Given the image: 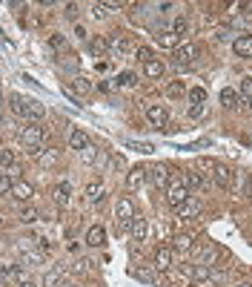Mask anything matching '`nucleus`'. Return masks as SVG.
Wrapping results in <instances>:
<instances>
[{"label": "nucleus", "instance_id": "obj_43", "mask_svg": "<svg viewBox=\"0 0 252 287\" xmlns=\"http://www.w3.org/2000/svg\"><path fill=\"white\" fill-rule=\"evenodd\" d=\"M11 175H6V172H0V195H6V193H11Z\"/></svg>", "mask_w": 252, "mask_h": 287}, {"label": "nucleus", "instance_id": "obj_11", "mask_svg": "<svg viewBox=\"0 0 252 287\" xmlns=\"http://www.w3.org/2000/svg\"><path fill=\"white\" fill-rule=\"evenodd\" d=\"M232 52L238 57H252V34H241L232 40Z\"/></svg>", "mask_w": 252, "mask_h": 287}, {"label": "nucleus", "instance_id": "obj_9", "mask_svg": "<svg viewBox=\"0 0 252 287\" xmlns=\"http://www.w3.org/2000/svg\"><path fill=\"white\" fill-rule=\"evenodd\" d=\"M129 49H132V40H129L126 34L115 32L112 37H109V52H115V55H126Z\"/></svg>", "mask_w": 252, "mask_h": 287}, {"label": "nucleus", "instance_id": "obj_18", "mask_svg": "<svg viewBox=\"0 0 252 287\" xmlns=\"http://www.w3.org/2000/svg\"><path fill=\"white\" fill-rule=\"evenodd\" d=\"M6 270V279H9V285H26V282H32L29 276H26V270H20V267H14V264H9V267H3Z\"/></svg>", "mask_w": 252, "mask_h": 287}, {"label": "nucleus", "instance_id": "obj_24", "mask_svg": "<svg viewBox=\"0 0 252 287\" xmlns=\"http://www.w3.org/2000/svg\"><path fill=\"white\" fill-rule=\"evenodd\" d=\"M189 276H192V282H209V276H212V267H209V264L195 262V264H192V270H189Z\"/></svg>", "mask_w": 252, "mask_h": 287}, {"label": "nucleus", "instance_id": "obj_38", "mask_svg": "<svg viewBox=\"0 0 252 287\" xmlns=\"http://www.w3.org/2000/svg\"><path fill=\"white\" fill-rule=\"evenodd\" d=\"M166 98H172V101H178V98H183V86L178 83V80H172L169 86H166Z\"/></svg>", "mask_w": 252, "mask_h": 287}, {"label": "nucleus", "instance_id": "obj_25", "mask_svg": "<svg viewBox=\"0 0 252 287\" xmlns=\"http://www.w3.org/2000/svg\"><path fill=\"white\" fill-rule=\"evenodd\" d=\"M137 83V78H135V72H121V75H115V89H132Z\"/></svg>", "mask_w": 252, "mask_h": 287}, {"label": "nucleus", "instance_id": "obj_14", "mask_svg": "<svg viewBox=\"0 0 252 287\" xmlns=\"http://www.w3.org/2000/svg\"><path fill=\"white\" fill-rule=\"evenodd\" d=\"M155 40H158V46H163V49H172V52L181 46V43H178V37L172 34V29H158V32H155Z\"/></svg>", "mask_w": 252, "mask_h": 287}, {"label": "nucleus", "instance_id": "obj_33", "mask_svg": "<svg viewBox=\"0 0 252 287\" xmlns=\"http://www.w3.org/2000/svg\"><path fill=\"white\" fill-rule=\"evenodd\" d=\"M0 164H3V167H14V164H17V155H14V149L0 147Z\"/></svg>", "mask_w": 252, "mask_h": 287}, {"label": "nucleus", "instance_id": "obj_32", "mask_svg": "<svg viewBox=\"0 0 252 287\" xmlns=\"http://www.w3.org/2000/svg\"><path fill=\"white\" fill-rule=\"evenodd\" d=\"M195 170H198V172H215L218 170V161L215 158H198V161H195Z\"/></svg>", "mask_w": 252, "mask_h": 287}, {"label": "nucleus", "instance_id": "obj_23", "mask_svg": "<svg viewBox=\"0 0 252 287\" xmlns=\"http://www.w3.org/2000/svg\"><path fill=\"white\" fill-rule=\"evenodd\" d=\"M43 103L34 101V98H26V121H37V118H43Z\"/></svg>", "mask_w": 252, "mask_h": 287}, {"label": "nucleus", "instance_id": "obj_41", "mask_svg": "<svg viewBox=\"0 0 252 287\" xmlns=\"http://www.w3.org/2000/svg\"><path fill=\"white\" fill-rule=\"evenodd\" d=\"M49 46H52V49H60V52H63V49H66V37H63V34H49Z\"/></svg>", "mask_w": 252, "mask_h": 287}, {"label": "nucleus", "instance_id": "obj_16", "mask_svg": "<svg viewBox=\"0 0 252 287\" xmlns=\"http://www.w3.org/2000/svg\"><path fill=\"white\" fill-rule=\"evenodd\" d=\"M86 198H89L92 204H101L103 198H106V187L101 181H89L86 184Z\"/></svg>", "mask_w": 252, "mask_h": 287}, {"label": "nucleus", "instance_id": "obj_47", "mask_svg": "<svg viewBox=\"0 0 252 287\" xmlns=\"http://www.w3.org/2000/svg\"><path fill=\"white\" fill-rule=\"evenodd\" d=\"M137 57H140V60H143V63H149V60H155V52H152V49H146V46H143V49H137Z\"/></svg>", "mask_w": 252, "mask_h": 287}, {"label": "nucleus", "instance_id": "obj_44", "mask_svg": "<svg viewBox=\"0 0 252 287\" xmlns=\"http://www.w3.org/2000/svg\"><path fill=\"white\" fill-rule=\"evenodd\" d=\"M106 14H109V6H106V3H95V6H92V17L101 20V17H106Z\"/></svg>", "mask_w": 252, "mask_h": 287}, {"label": "nucleus", "instance_id": "obj_45", "mask_svg": "<svg viewBox=\"0 0 252 287\" xmlns=\"http://www.w3.org/2000/svg\"><path fill=\"white\" fill-rule=\"evenodd\" d=\"M92 52H109V40H103V37H98V40H92Z\"/></svg>", "mask_w": 252, "mask_h": 287}, {"label": "nucleus", "instance_id": "obj_50", "mask_svg": "<svg viewBox=\"0 0 252 287\" xmlns=\"http://www.w3.org/2000/svg\"><path fill=\"white\" fill-rule=\"evenodd\" d=\"M112 167H115V170H126V161L121 158V155H115V158H112Z\"/></svg>", "mask_w": 252, "mask_h": 287}, {"label": "nucleus", "instance_id": "obj_5", "mask_svg": "<svg viewBox=\"0 0 252 287\" xmlns=\"http://www.w3.org/2000/svg\"><path fill=\"white\" fill-rule=\"evenodd\" d=\"M195 60V46L192 43H181L175 52H172V63H175V69H189Z\"/></svg>", "mask_w": 252, "mask_h": 287}, {"label": "nucleus", "instance_id": "obj_10", "mask_svg": "<svg viewBox=\"0 0 252 287\" xmlns=\"http://www.w3.org/2000/svg\"><path fill=\"white\" fill-rule=\"evenodd\" d=\"M155 267L163 270V273H169L172 270V250L166 247V244H160L158 250H155Z\"/></svg>", "mask_w": 252, "mask_h": 287}, {"label": "nucleus", "instance_id": "obj_27", "mask_svg": "<svg viewBox=\"0 0 252 287\" xmlns=\"http://www.w3.org/2000/svg\"><path fill=\"white\" fill-rule=\"evenodd\" d=\"M169 285L172 287H189L192 285V276L181 273V270H169Z\"/></svg>", "mask_w": 252, "mask_h": 287}, {"label": "nucleus", "instance_id": "obj_56", "mask_svg": "<svg viewBox=\"0 0 252 287\" xmlns=\"http://www.w3.org/2000/svg\"><path fill=\"white\" fill-rule=\"evenodd\" d=\"M247 106H250V112H252V98H250V103H247Z\"/></svg>", "mask_w": 252, "mask_h": 287}, {"label": "nucleus", "instance_id": "obj_3", "mask_svg": "<svg viewBox=\"0 0 252 287\" xmlns=\"http://www.w3.org/2000/svg\"><path fill=\"white\" fill-rule=\"evenodd\" d=\"M186 198H189V190L181 184V178H172L169 187H166V204H169L172 210H178Z\"/></svg>", "mask_w": 252, "mask_h": 287}, {"label": "nucleus", "instance_id": "obj_39", "mask_svg": "<svg viewBox=\"0 0 252 287\" xmlns=\"http://www.w3.org/2000/svg\"><path fill=\"white\" fill-rule=\"evenodd\" d=\"M235 101H238V92L235 89H221V103L224 106H235Z\"/></svg>", "mask_w": 252, "mask_h": 287}, {"label": "nucleus", "instance_id": "obj_52", "mask_svg": "<svg viewBox=\"0 0 252 287\" xmlns=\"http://www.w3.org/2000/svg\"><path fill=\"white\" fill-rule=\"evenodd\" d=\"M75 34H78V40H86V37H89V34H86V29H83V26H75Z\"/></svg>", "mask_w": 252, "mask_h": 287}, {"label": "nucleus", "instance_id": "obj_13", "mask_svg": "<svg viewBox=\"0 0 252 287\" xmlns=\"http://www.w3.org/2000/svg\"><path fill=\"white\" fill-rule=\"evenodd\" d=\"M178 216H181V218H195V216H201V201H198L195 195H189V198H186V201L178 207Z\"/></svg>", "mask_w": 252, "mask_h": 287}, {"label": "nucleus", "instance_id": "obj_49", "mask_svg": "<svg viewBox=\"0 0 252 287\" xmlns=\"http://www.w3.org/2000/svg\"><path fill=\"white\" fill-rule=\"evenodd\" d=\"M66 17H72V20L78 17V3H69L66 6Z\"/></svg>", "mask_w": 252, "mask_h": 287}, {"label": "nucleus", "instance_id": "obj_36", "mask_svg": "<svg viewBox=\"0 0 252 287\" xmlns=\"http://www.w3.org/2000/svg\"><path fill=\"white\" fill-rule=\"evenodd\" d=\"M72 86L78 89V95H86V92L92 89V83H89L86 78H83V75H75V78H72Z\"/></svg>", "mask_w": 252, "mask_h": 287}, {"label": "nucleus", "instance_id": "obj_30", "mask_svg": "<svg viewBox=\"0 0 252 287\" xmlns=\"http://www.w3.org/2000/svg\"><path fill=\"white\" fill-rule=\"evenodd\" d=\"M178 250H192L195 247V239L189 236V233H181V236H175V241H172Z\"/></svg>", "mask_w": 252, "mask_h": 287}, {"label": "nucleus", "instance_id": "obj_22", "mask_svg": "<svg viewBox=\"0 0 252 287\" xmlns=\"http://www.w3.org/2000/svg\"><path fill=\"white\" fill-rule=\"evenodd\" d=\"M20 262L26 267H37V264H46V256L40 250H20Z\"/></svg>", "mask_w": 252, "mask_h": 287}, {"label": "nucleus", "instance_id": "obj_20", "mask_svg": "<svg viewBox=\"0 0 252 287\" xmlns=\"http://www.w3.org/2000/svg\"><path fill=\"white\" fill-rule=\"evenodd\" d=\"M6 103H9V109L17 115V118H26V98H23L20 92H11Z\"/></svg>", "mask_w": 252, "mask_h": 287}, {"label": "nucleus", "instance_id": "obj_28", "mask_svg": "<svg viewBox=\"0 0 252 287\" xmlns=\"http://www.w3.org/2000/svg\"><path fill=\"white\" fill-rule=\"evenodd\" d=\"M212 178H215L218 187H229V184H232V172H229L227 167H221V164H218V170L212 172Z\"/></svg>", "mask_w": 252, "mask_h": 287}, {"label": "nucleus", "instance_id": "obj_40", "mask_svg": "<svg viewBox=\"0 0 252 287\" xmlns=\"http://www.w3.org/2000/svg\"><path fill=\"white\" fill-rule=\"evenodd\" d=\"M132 276H137V279H140V282H146V285L155 282V273H152L149 267H137V270H132Z\"/></svg>", "mask_w": 252, "mask_h": 287}, {"label": "nucleus", "instance_id": "obj_51", "mask_svg": "<svg viewBox=\"0 0 252 287\" xmlns=\"http://www.w3.org/2000/svg\"><path fill=\"white\" fill-rule=\"evenodd\" d=\"M204 115V106H189V118H201Z\"/></svg>", "mask_w": 252, "mask_h": 287}, {"label": "nucleus", "instance_id": "obj_7", "mask_svg": "<svg viewBox=\"0 0 252 287\" xmlns=\"http://www.w3.org/2000/svg\"><path fill=\"white\" fill-rule=\"evenodd\" d=\"M11 195H14L17 201H32L34 198V184H29L26 178H14V184H11Z\"/></svg>", "mask_w": 252, "mask_h": 287}, {"label": "nucleus", "instance_id": "obj_4", "mask_svg": "<svg viewBox=\"0 0 252 287\" xmlns=\"http://www.w3.org/2000/svg\"><path fill=\"white\" fill-rule=\"evenodd\" d=\"M146 121L149 126H155V129H166L169 126V112H166V106H160V103H149L146 106Z\"/></svg>", "mask_w": 252, "mask_h": 287}, {"label": "nucleus", "instance_id": "obj_54", "mask_svg": "<svg viewBox=\"0 0 252 287\" xmlns=\"http://www.w3.org/2000/svg\"><path fill=\"white\" fill-rule=\"evenodd\" d=\"M20 287H37V285H34V282H26V285H20Z\"/></svg>", "mask_w": 252, "mask_h": 287}, {"label": "nucleus", "instance_id": "obj_37", "mask_svg": "<svg viewBox=\"0 0 252 287\" xmlns=\"http://www.w3.org/2000/svg\"><path fill=\"white\" fill-rule=\"evenodd\" d=\"M60 282H63V273H60V270H49V273H46V279H43L46 287H57Z\"/></svg>", "mask_w": 252, "mask_h": 287}, {"label": "nucleus", "instance_id": "obj_12", "mask_svg": "<svg viewBox=\"0 0 252 287\" xmlns=\"http://www.w3.org/2000/svg\"><path fill=\"white\" fill-rule=\"evenodd\" d=\"M57 158H60V155H57V149H40V152H37V167H40V170H52V167H57Z\"/></svg>", "mask_w": 252, "mask_h": 287}, {"label": "nucleus", "instance_id": "obj_53", "mask_svg": "<svg viewBox=\"0 0 252 287\" xmlns=\"http://www.w3.org/2000/svg\"><path fill=\"white\" fill-rule=\"evenodd\" d=\"M235 287H252V282H238Z\"/></svg>", "mask_w": 252, "mask_h": 287}, {"label": "nucleus", "instance_id": "obj_55", "mask_svg": "<svg viewBox=\"0 0 252 287\" xmlns=\"http://www.w3.org/2000/svg\"><path fill=\"white\" fill-rule=\"evenodd\" d=\"M57 287H72V285H69V282H60V285H57Z\"/></svg>", "mask_w": 252, "mask_h": 287}, {"label": "nucleus", "instance_id": "obj_42", "mask_svg": "<svg viewBox=\"0 0 252 287\" xmlns=\"http://www.w3.org/2000/svg\"><path fill=\"white\" fill-rule=\"evenodd\" d=\"M20 221H26V224L37 221V210H34V207H23V210H20Z\"/></svg>", "mask_w": 252, "mask_h": 287}, {"label": "nucleus", "instance_id": "obj_21", "mask_svg": "<svg viewBox=\"0 0 252 287\" xmlns=\"http://www.w3.org/2000/svg\"><path fill=\"white\" fill-rule=\"evenodd\" d=\"M69 193H72V187H69V181H60V184H55V190H52V195H55L57 207H69Z\"/></svg>", "mask_w": 252, "mask_h": 287}, {"label": "nucleus", "instance_id": "obj_29", "mask_svg": "<svg viewBox=\"0 0 252 287\" xmlns=\"http://www.w3.org/2000/svg\"><path fill=\"white\" fill-rule=\"evenodd\" d=\"M98 155H101V149L95 147V144H89V147L80 152V161H83V164H89V167H95V164H98Z\"/></svg>", "mask_w": 252, "mask_h": 287}, {"label": "nucleus", "instance_id": "obj_8", "mask_svg": "<svg viewBox=\"0 0 252 287\" xmlns=\"http://www.w3.org/2000/svg\"><path fill=\"white\" fill-rule=\"evenodd\" d=\"M129 233H132V239H135L137 244L149 241V221H146V218H140V216H135V218H132V227H129Z\"/></svg>", "mask_w": 252, "mask_h": 287}, {"label": "nucleus", "instance_id": "obj_19", "mask_svg": "<svg viewBox=\"0 0 252 287\" xmlns=\"http://www.w3.org/2000/svg\"><path fill=\"white\" fill-rule=\"evenodd\" d=\"M169 178H172V172L166 164H155L152 167V181L158 184V187H169Z\"/></svg>", "mask_w": 252, "mask_h": 287}, {"label": "nucleus", "instance_id": "obj_48", "mask_svg": "<svg viewBox=\"0 0 252 287\" xmlns=\"http://www.w3.org/2000/svg\"><path fill=\"white\" fill-rule=\"evenodd\" d=\"M209 282H215V285H224V282H227V273H224V270H212Z\"/></svg>", "mask_w": 252, "mask_h": 287}, {"label": "nucleus", "instance_id": "obj_1", "mask_svg": "<svg viewBox=\"0 0 252 287\" xmlns=\"http://www.w3.org/2000/svg\"><path fill=\"white\" fill-rule=\"evenodd\" d=\"M43 138H46V129L40 124H34V121H29V124L20 129V144L32 152L34 158H37V152L43 149Z\"/></svg>", "mask_w": 252, "mask_h": 287}, {"label": "nucleus", "instance_id": "obj_57", "mask_svg": "<svg viewBox=\"0 0 252 287\" xmlns=\"http://www.w3.org/2000/svg\"><path fill=\"white\" fill-rule=\"evenodd\" d=\"M0 224H3V216H0Z\"/></svg>", "mask_w": 252, "mask_h": 287}, {"label": "nucleus", "instance_id": "obj_17", "mask_svg": "<svg viewBox=\"0 0 252 287\" xmlns=\"http://www.w3.org/2000/svg\"><path fill=\"white\" fill-rule=\"evenodd\" d=\"M103 239H106V230H103V224H92V227L86 230V244H89V247H101Z\"/></svg>", "mask_w": 252, "mask_h": 287}, {"label": "nucleus", "instance_id": "obj_2", "mask_svg": "<svg viewBox=\"0 0 252 287\" xmlns=\"http://www.w3.org/2000/svg\"><path fill=\"white\" fill-rule=\"evenodd\" d=\"M115 218H118V230H121V233H129L132 218H135V204H132V198H126V195L118 198V204H115Z\"/></svg>", "mask_w": 252, "mask_h": 287}, {"label": "nucleus", "instance_id": "obj_15", "mask_svg": "<svg viewBox=\"0 0 252 287\" xmlns=\"http://www.w3.org/2000/svg\"><path fill=\"white\" fill-rule=\"evenodd\" d=\"M89 144H92V141H89V135H86L83 129H72V132H69V147H72V149L83 152V149L89 147Z\"/></svg>", "mask_w": 252, "mask_h": 287}, {"label": "nucleus", "instance_id": "obj_35", "mask_svg": "<svg viewBox=\"0 0 252 287\" xmlns=\"http://www.w3.org/2000/svg\"><path fill=\"white\" fill-rule=\"evenodd\" d=\"M186 32H189V20H183V17H178V20L172 23V34H175L178 40H181V37H183Z\"/></svg>", "mask_w": 252, "mask_h": 287}, {"label": "nucleus", "instance_id": "obj_34", "mask_svg": "<svg viewBox=\"0 0 252 287\" xmlns=\"http://www.w3.org/2000/svg\"><path fill=\"white\" fill-rule=\"evenodd\" d=\"M189 101H192L195 106H204V103H206V89H204V86H195V89H189Z\"/></svg>", "mask_w": 252, "mask_h": 287}, {"label": "nucleus", "instance_id": "obj_46", "mask_svg": "<svg viewBox=\"0 0 252 287\" xmlns=\"http://www.w3.org/2000/svg\"><path fill=\"white\" fill-rule=\"evenodd\" d=\"M241 95H244V98H252V78L241 80Z\"/></svg>", "mask_w": 252, "mask_h": 287}, {"label": "nucleus", "instance_id": "obj_6", "mask_svg": "<svg viewBox=\"0 0 252 287\" xmlns=\"http://www.w3.org/2000/svg\"><path fill=\"white\" fill-rule=\"evenodd\" d=\"M146 175H149L146 167H132V170L126 172V190H129V193L140 190V187H143V181H146Z\"/></svg>", "mask_w": 252, "mask_h": 287}, {"label": "nucleus", "instance_id": "obj_31", "mask_svg": "<svg viewBox=\"0 0 252 287\" xmlns=\"http://www.w3.org/2000/svg\"><path fill=\"white\" fill-rule=\"evenodd\" d=\"M124 144H126V147H129V149H135V152H143V155H149V152L155 149V147H152V144H146V141H132V138H126Z\"/></svg>", "mask_w": 252, "mask_h": 287}, {"label": "nucleus", "instance_id": "obj_26", "mask_svg": "<svg viewBox=\"0 0 252 287\" xmlns=\"http://www.w3.org/2000/svg\"><path fill=\"white\" fill-rule=\"evenodd\" d=\"M163 72H166V66H163V63H160L158 57H155V60H149V63H143V75H146V78H163Z\"/></svg>", "mask_w": 252, "mask_h": 287}]
</instances>
